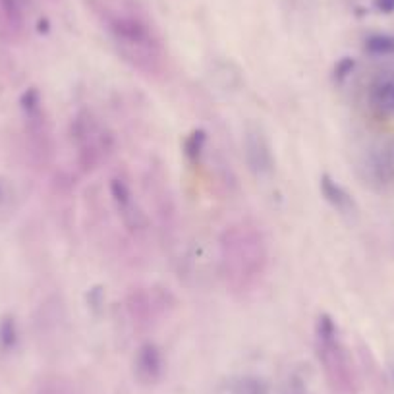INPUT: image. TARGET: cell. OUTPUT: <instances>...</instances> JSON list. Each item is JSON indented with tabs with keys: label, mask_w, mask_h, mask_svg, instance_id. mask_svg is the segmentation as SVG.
Masks as SVG:
<instances>
[{
	"label": "cell",
	"mask_w": 394,
	"mask_h": 394,
	"mask_svg": "<svg viewBox=\"0 0 394 394\" xmlns=\"http://www.w3.org/2000/svg\"><path fill=\"white\" fill-rule=\"evenodd\" d=\"M220 273L228 292L246 298L263 285L269 269V246L256 222L240 220L220 234Z\"/></svg>",
	"instance_id": "1"
},
{
	"label": "cell",
	"mask_w": 394,
	"mask_h": 394,
	"mask_svg": "<svg viewBox=\"0 0 394 394\" xmlns=\"http://www.w3.org/2000/svg\"><path fill=\"white\" fill-rule=\"evenodd\" d=\"M102 25L109 31L118 54L149 80H159L167 73V52L161 39L149 23L128 12H105Z\"/></svg>",
	"instance_id": "2"
},
{
	"label": "cell",
	"mask_w": 394,
	"mask_h": 394,
	"mask_svg": "<svg viewBox=\"0 0 394 394\" xmlns=\"http://www.w3.org/2000/svg\"><path fill=\"white\" fill-rule=\"evenodd\" d=\"M72 141L78 151V165L83 172H91L112 151L114 139L91 110H80L72 120Z\"/></svg>",
	"instance_id": "3"
},
{
	"label": "cell",
	"mask_w": 394,
	"mask_h": 394,
	"mask_svg": "<svg viewBox=\"0 0 394 394\" xmlns=\"http://www.w3.org/2000/svg\"><path fill=\"white\" fill-rule=\"evenodd\" d=\"M20 105H22L23 118H25V128H28V136H30L31 149L35 153L37 161L47 165L52 157V131L39 89H28L20 99Z\"/></svg>",
	"instance_id": "4"
},
{
	"label": "cell",
	"mask_w": 394,
	"mask_h": 394,
	"mask_svg": "<svg viewBox=\"0 0 394 394\" xmlns=\"http://www.w3.org/2000/svg\"><path fill=\"white\" fill-rule=\"evenodd\" d=\"M244 155L251 174L267 178L275 172V153L269 136L259 124H248L244 131Z\"/></svg>",
	"instance_id": "5"
},
{
	"label": "cell",
	"mask_w": 394,
	"mask_h": 394,
	"mask_svg": "<svg viewBox=\"0 0 394 394\" xmlns=\"http://www.w3.org/2000/svg\"><path fill=\"white\" fill-rule=\"evenodd\" d=\"M109 191L110 199L117 207L118 215L122 219L128 230L131 232H139V230H145L147 228V217L145 213L139 209V205L136 203V197L131 191L130 184L122 176H112L109 182Z\"/></svg>",
	"instance_id": "6"
},
{
	"label": "cell",
	"mask_w": 394,
	"mask_h": 394,
	"mask_svg": "<svg viewBox=\"0 0 394 394\" xmlns=\"http://www.w3.org/2000/svg\"><path fill=\"white\" fill-rule=\"evenodd\" d=\"M133 371L139 383L143 385H155L161 381L165 371V358H162L161 348L155 342H143L136 352L133 359Z\"/></svg>",
	"instance_id": "7"
},
{
	"label": "cell",
	"mask_w": 394,
	"mask_h": 394,
	"mask_svg": "<svg viewBox=\"0 0 394 394\" xmlns=\"http://www.w3.org/2000/svg\"><path fill=\"white\" fill-rule=\"evenodd\" d=\"M161 306H167V304H165V298L159 296V292L138 290L128 296V314L136 323H149L161 309Z\"/></svg>",
	"instance_id": "8"
},
{
	"label": "cell",
	"mask_w": 394,
	"mask_h": 394,
	"mask_svg": "<svg viewBox=\"0 0 394 394\" xmlns=\"http://www.w3.org/2000/svg\"><path fill=\"white\" fill-rule=\"evenodd\" d=\"M319 191H321L323 199L327 201L330 207H335L336 211L350 213L354 211V199L348 191L344 190L340 184L336 182L330 174H321L319 178Z\"/></svg>",
	"instance_id": "9"
},
{
	"label": "cell",
	"mask_w": 394,
	"mask_h": 394,
	"mask_svg": "<svg viewBox=\"0 0 394 394\" xmlns=\"http://www.w3.org/2000/svg\"><path fill=\"white\" fill-rule=\"evenodd\" d=\"M205 147H207V131L197 128L184 141V155L191 165H199L205 153Z\"/></svg>",
	"instance_id": "10"
},
{
	"label": "cell",
	"mask_w": 394,
	"mask_h": 394,
	"mask_svg": "<svg viewBox=\"0 0 394 394\" xmlns=\"http://www.w3.org/2000/svg\"><path fill=\"white\" fill-rule=\"evenodd\" d=\"M18 344V325L12 315L0 319V350L10 352Z\"/></svg>",
	"instance_id": "11"
},
{
	"label": "cell",
	"mask_w": 394,
	"mask_h": 394,
	"mask_svg": "<svg viewBox=\"0 0 394 394\" xmlns=\"http://www.w3.org/2000/svg\"><path fill=\"white\" fill-rule=\"evenodd\" d=\"M365 51L373 56H387L394 54V37L393 35H371L365 41Z\"/></svg>",
	"instance_id": "12"
},
{
	"label": "cell",
	"mask_w": 394,
	"mask_h": 394,
	"mask_svg": "<svg viewBox=\"0 0 394 394\" xmlns=\"http://www.w3.org/2000/svg\"><path fill=\"white\" fill-rule=\"evenodd\" d=\"M234 394H267V385L256 377H241L234 383Z\"/></svg>",
	"instance_id": "13"
},
{
	"label": "cell",
	"mask_w": 394,
	"mask_h": 394,
	"mask_svg": "<svg viewBox=\"0 0 394 394\" xmlns=\"http://www.w3.org/2000/svg\"><path fill=\"white\" fill-rule=\"evenodd\" d=\"M14 186L10 184V180L0 176V213H6L12 203H14Z\"/></svg>",
	"instance_id": "14"
},
{
	"label": "cell",
	"mask_w": 394,
	"mask_h": 394,
	"mask_svg": "<svg viewBox=\"0 0 394 394\" xmlns=\"http://www.w3.org/2000/svg\"><path fill=\"white\" fill-rule=\"evenodd\" d=\"M354 68H356V60L350 59V56H344L336 62L335 66V81L336 83H342L352 72H354Z\"/></svg>",
	"instance_id": "15"
},
{
	"label": "cell",
	"mask_w": 394,
	"mask_h": 394,
	"mask_svg": "<svg viewBox=\"0 0 394 394\" xmlns=\"http://www.w3.org/2000/svg\"><path fill=\"white\" fill-rule=\"evenodd\" d=\"M375 8L383 14H393L394 12V0H375Z\"/></svg>",
	"instance_id": "16"
}]
</instances>
